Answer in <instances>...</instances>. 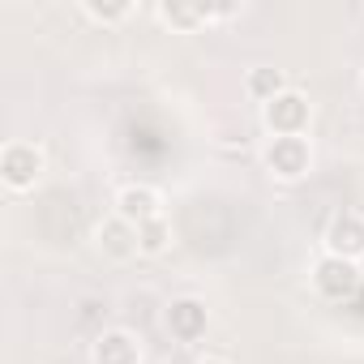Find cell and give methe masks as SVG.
Masks as SVG:
<instances>
[{
	"mask_svg": "<svg viewBox=\"0 0 364 364\" xmlns=\"http://www.w3.org/2000/svg\"><path fill=\"white\" fill-rule=\"evenodd\" d=\"M262 120L274 137H300L309 129V99L300 90H283L279 99H270L262 107Z\"/></svg>",
	"mask_w": 364,
	"mask_h": 364,
	"instance_id": "1",
	"label": "cell"
},
{
	"mask_svg": "<svg viewBox=\"0 0 364 364\" xmlns=\"http://www.w3.org/2000/svg\"><path fill=\"white\" fill-rule=\"evenodd\" d=\"M0 176H5V185L9 189H31L35 180L43 176V150L31 146V141H14L5 150V159H0Z\"/></svg>",
	"mask_w": 364,
	"mask_h": 364,
	"instance_id": "2",
	"label": "cell"
},
{
	"mask_svg": "<svg viewBox=\"0 0 364 364\" xmlns=\"http://www.w3.org/2000/svg\"><path fill=\"white\" fill-rule=\"evenodd\" d=\"M313 287H317L326 300H347V296H355V287H360V270H355V262H347V257H321L317 270H313Z\"/></svg>",
	"mask_w": 364,
	"mask_h": 364,
	"instance_id": "3",
	"label": "cell"
},
{
	"mask_svg": "<svg viewBox=\"0 0 364 364\" xmlns=\"http://www.w3.org/2000/svg\"><path fill=\"white\" fill-rule=\"evenodd\" d=\"M326 249H330V257H347V262L364 257V215L338 210L326 228Z\"/></svg>",
	"mask_w": 364,
	"mask_h": 364,
	"instance_id": "4",
	"label": "cell"
},
{
	"mask_svg": "<svg viewBox=\"0 0 364 364\" xmlns=\"http://www.w3.org/2000/svg\"><path fill=\"white\" fill-rule=\"evenodd\" d=\"M266 167L279 180H300L309 171V141L304 137H274L266 150Z\"/></svg>",
	"mask_w": 364,
	"mask_h": 364,
	"instance_id": "5",
	"label": "cell"
},
{
	"mask_svg": "<svg viewBox=\"0 0 364 364\" xmlns=\"http://www.w3.org/2000/svg\"><path fill=\"white\" fill-rule=\"evenodd\" d=\"M116 215H120L124 223L141 228V223H150V219L163 215V198H159V189H150V185H124V189L116 193Z\"/></svg>",
	"mask_w": 364,
	"mask_h": 364,
	"instance_id": "6",
	"label": "cell"
},
{
	"mask_svg": "<svg viewBox=\"0 0 364 364\" xmlns=\"http://www.w3.org/2000/svg\"><path fill=\"white\" fill-rule=\"evenodd\" d=\"M167 330H171L180 343L202 338V334H206V304H202V300H193V296L171 300V309H167Z\"/></svg>",
	"mask_w": 364,
	"mask_h": 364,
	"instance_id": "7",
	"label": "cell"
},
{
	"mask_svg": "<svg viewBox=\"0 0 364 364\" xmlns=\"http://www.w3.org/2000/svg\"><path fill=\"white\" fill-rule=\"evenodd\" d=\"M95 236H99V249H103L112 262H129V257H137V253H141V245H137V228H133V223H124L120 215H116V219H107Z\"/></svg>",
	"mask_w": 364,
	"mask_h": 364,
	"instance_id": "8",
	"label": "cell"
},
{
	"mask_svg": "<svg viewBox=\"0 0 364 364\" xmlns=\"http://www.w3.org/2000/svg\"><path fill=\"white\" fill-rule=\"evenodd\" d=\"M141 351H137V338L124 334V330H107L99 334L95 343V364H137Z\"/></svg>",
	"mask_w": 364,
	"mask_h": 364,
	"instance_id": "9",
	"label": "cell"
},
{
	"mask_svg": "<svg viewBox=\"0 0 364 364\" xmlns=\"http://www.w3.org/2000/svg\"><path fill=\"white\" fill-rule=\"evenodd\" d=\"M283 90H287V82H283L279 69H253V73H249V95L262 99V107H266L270 99H279Z\"/></svg>",
	"mask_w": 364,
	"mask_h": 364,
	"instance_id": "10",
	"label": "cell"
},
{
	"mask_svg": "<svg viewBox=\"0 0 364 364\" xmlns=\"http://www.w3.org/2000/svg\"><path fill=\"white\" fill-rule=\"evenodd\" d=\"M167 240H171V228H167V219H163V215L137 228V245H141V253H150V257H154V253H163V249H167Z\"/></svg>",
	"mask_w": 364,
	"mask_h": 364,
	"instance_id": "11",
	"label": "cell"
},
{
	"mask_svg": "<svg viewBox=\"0 0 364 364\" xmlns=\"http://www.w3.org/2000/svg\"><path fill=\"white\" fill-rule=\"evenodd\" d=\"M86 18H95V22H103V26H112V22H124L129 14H133V5L129 0H120V5H99V0H86Z\"/></svg>",
	"mask_w": 364,
	"mask_h": 364,
	"instance_id": "12",
	"label": "cell"
},
{
	"mask_svg": "<svg viewBox=\"0 0 364 364\" xmlns=\"http://www.w3.org/2000/svg\"><path fill=\"white\" fill-rule=\"evenodd\" d=\"M202 364H228V360H219V355H210V360H202Z\"/></svg>",
	"mask_w": 364,
	"mask_h": 364,
	"instance_id": "13",
	"label": "cell"
}]
</instances>
